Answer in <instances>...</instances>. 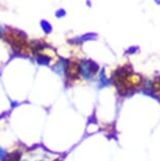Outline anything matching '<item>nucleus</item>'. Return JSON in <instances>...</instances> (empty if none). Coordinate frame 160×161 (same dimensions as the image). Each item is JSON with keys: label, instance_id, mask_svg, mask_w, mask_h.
Wrapping results in <instances>:
<instances>
[{"label": "nucleus", "instance_id": "2", "mask_svg": "<svg viewBox=\"0 0 160 161\" xmlns=\"http://www.w3.org/2000/svg\"><path fill=\"white\" fill-rule=\"evenodd\" d=\"M5 151L2 149H0V159H4L5 158Z\"/></svg>", "mask_w": 160, "mask_h": 161}, {"label": "nucleus", "instance_id": "1", "mask_svg": "<svg viewBox=\"0 0 160 161\" xmlns=\"http://www.w3.org/2000/svg\"><path fill=\"white\" fill-rule=\"evenodd\" d=\"M20 157H21V153L20 152H15L14 154H12L9 157V161H19Z\"/></svg>", "mask_w": 160, "mask_h": 161}]
</instances>
